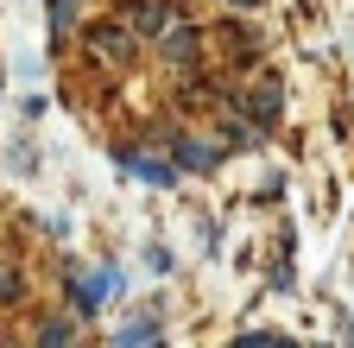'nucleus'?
<instances>
[{"label":"nucleus","instance_id":"nucleus-3","mask_svg":"<svg viewBox=\"0 0 354 348\" xmlns=\"http://www.w3.org/2000/svg\"><path fill=\"white\" fill-rule=\"evenodd\" d=\"M88 51H95V57H114V64H127L133 38H127V32H114V26H95V32H88Z\"/></svg>","mask_w":354,"mask_h":348},{"label":"nucleus","instance_id":"nucleus-4","mask_svg":"<svg viewBox=\"0 0 354 348\" xmlns=\"http://www.w3.org/2000/svg\"><path fill=\"white\" fill-rule=\"evenodd\" d=\"M247 114H253L259 127H272V120H279V82H259V95H247Z\"/></svg>","mask_w":354,"mask_h":348},{"label":"nucleus","instance_id":"nucleus-7","mask_svg":"<svg viewBox=\"0 0 354 348\" xmlns=\"http://www.w3.org/2000/svg\"><path fill=\"white\" fill-rule=\"evenodd\" d=\"M234 7H253V0H234Z\"/></svg>","mask_w":354,"mask_h":348},{"label":"nucleus","instance_id":"nucleus-6","mask_svg":"<svg viewBox=\"0 0 354 348\" xmlns=\"http://www.w3.org/2000/svg\"><path fill=\"white\" fill-rule=\"evenodd\" d=\"M114 342H158V317H133Z\"/></svg>","mask_w":354,"mask_h":348},{"label":"nucleus","instance_id":"nucleus-1","mask_svg":"<svg viewBox=\"0 0 354 348\" xmlns=\"http://www.w3.org/2000/svg\"><path fill=\"white\" fill-rule=\"evenodd\" d=\"M120 165H127V178H140V184H177V165L171 158H158V152H120Z\"/></svg>","mask_w":354,"mask_h":348},{"label":"nucleus","instance_id":"nucleus-5","mask_svg":"<svg viewBox=\"0 0 354 348\" xmlns=\"http://www.w3.org/2000/svg\"><path fill=\"white\" fill-rule=\"evenodd\" d=\"M76 7H82V0H51V38H64L76 26Z\"/></svg>","mask_w":354,"mask_h":348},{"label":"nucleus","instance_id":"nucleus-2","mask_svg":"<svg viewBox=\"0 0 354 348\" xmlns=\"http://www.w3.org/2000/svg\"><path fill=\"white\" fill-rule=\"evenodd\" d=\"M114 291H120V273H114V266H95V273L76 279V304H82V311H102Z\"/></svg>","mask_w":354,"mask_h":348}]
</instances>
